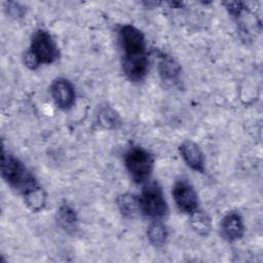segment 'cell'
<instances>
[{
  "mask_svg": "<svg viewBox=\"0 0 263 263\" xmlns=\"http://www.w3.org/2000/svg\"><path fill=\"white\" fill-rule=\"evenodd\" d=\"M59 57V47L51 34L46 30L39 29L31 37L30 47L24 55V63L29 69L35 70L40 65L54 63Z\"/></svg>",
  "mask_w": 263,
  "mask_h": 263,
  "instance_id": "6da1fadb",
  "label": "cell"
},
{
  "mask_svg": "<svg viewBox=\"0 0 263 263\" xmlns=\"http://www.w3.org/2000/svg\"><path fill=\"white\" fill-rule=\"evenodd\" d=\"M1 174L5 182L22 195L39 185L33 174L14 155L2 150Z\"/></svg>",
  "mask_w": 263,
  "mask_h": 263,
  "instance_id": "7a4b0ae2",
  "label": "cell"
},
{
  "mask_svg": "<svg viewBox=\"0 0 263 263\" xmlns=\"http://www.w3.org/2000/svg\"><path fill=\"white\" fill-rule=\"evenodd\" d=\"M124 165L130 178L142 184L149 180L153 172L154 157L145 148L133 146L124 154Z\"/></svg>",
  "mask_w": 263,
  "mask_h": 263,
  "instance_id": "3957f363",
  "label": "cell"
},
{
  "mask_svg": "<svg viewBox=\"0 0 263 263\" xmlns=\"http://www.w3.org/2000/svg\"><path fill=\"white\" fill-rule=\"evenodd\" d=\"M139 199L142 215L152 221L161 220L168 213V205L164 193L156 182L145 185Z\"/></svg>",
  "mask_w": 263,
  "mask_h": 263,
  "instance_id": "277c9868",
  "label": "cell"
},
{
  "mask_svg": "<svg viewBox=\"0 0 263 263\" xmlns=\"http://www.w3.org/2000/svg\"><path fill=\"white\" fill-rule=\"evenodd\" d=\"M118 41L123 51V58L147 55L145 36L143 32L134 25L125 24L119 28Z\"/></svg>",
  "mask_w": 263,
  "mask_h": 263,
  "instance_id": "5b68a950",
  "label": "cell"
},
{
  "mask_svg": "<svg viewBox=\"0 0 263 263\" xmlns=\"http://www.w3.org/2000/svg\"><path fill=\"white\" fill-rule=\"evenodd\" d=\"M172 194L177 208L181 212L190 215L198 209L199 201L197 193L188 180H178L174 184Z\"/></svg>",
  "mask_w": 263,
  "mask_h": 263,
  "instance_id": "8992f818",
  "label": "cell"
},
{
  "mask_svg": "<svg viewBox=\"0 0 263 263\" xmlns=\"http://www.w3.org/2000/svg\"><path fill=\"white\" fill-rule=\"evenodd\" d=\"M50 95L55 106L61 110H69L75 104V87L66 78H55L50 85Z\"/></svg>",
  "mask_w": 263,
  "mask_h": 263,
  "instance_id": "52a82bcc",
  "label": "cell"
},
{
  "mask_svg": "<svg viewBox=\"0 0 263 263\" xmlns=\"http://www.w3.org/2000/svg\"><path fill=\"white\" fill-rule=\"evenodd\" d=\"M245 232V222L237 211H230L224 215L220 223V233L225 240L229 242L239 240L243 237Z\"/></svg>",
  "mask_w": 263,
  "mask_h": 263,
  "instance_id": "ba28073f",
  "label": "cell"
},
{
  "mask_svg": "<svg viewBox=\"0 0 263 263\" xmlns=\"http://www.w3.org/2000/svg\"><path fill=\"white\" fill-rule=\"evenodd\" d=\"M179 152L188 167L197 173H204V156L196 143L190 140L184 141L179 146Z\"/></svg>",
  "mask_w": 263,
  "mask_h": 263,
  "instance_id": "9c48e42d",
  "label": "cell"
},
{
  "mask_svg": "<svg viewBox=\"0 0 263 263\" xmlns=\"http://www.w3.org/2000/svg\"><path fill=\"white\" fill-rule=\"evenodd\" d=\"M147 55L138 58H122V70L124 75L133 82H141L148 73Z\"/></svg>",
  "mask_w": 263,
  "mask_h": 263,
  "instance_id": "30bf717a",
  "label": "cell"
},
{
  "mask_svg": "<svg viewBox=\"0 0 263 263\" xmlns=\"http://www.w3.org/2000/svg\"><path fill=\"white\" fill-rule=\"evenodd\" d=\"M116 204L121 216L125 219L134 220L142 215L139 196L134 193L125 192L119 194L116 198Z\"/></svg>",
  "mask_w": 263,
  "mask_h": 263,
  "instance_id": "8fae6325",
  "label": "cell"
},
{
  "mask_svg": "<svg viewBox=\"0 0 263 263\" xmlns=\"http://www.w3.org/2000/svg\"><path fill=\"white\" fill-rule=\"evenodd\" d=\"M158 72L163 81L176 83L179 81L181 66L172 55L162 52L158 57Z\"/></svg>",
  "mask_w": 263,
  "mask_h": 263,
  "instance_id": "7c38bea8",
  "label": "cell"
},
{
  "mask_svg": "<svg viewBox=\"0 0 263 263\" xmlns=\"http://www.w3.org/2000/svg\"><path fill=\"white\" fill-rule=\"evenodd\" d=\"M57 221L61 228L69 233L74 234L78 229V216L75 210L68 203H62L57 212Z\"/></svg>",
  "mask_w": 263,
  "mask_h": 263,
  "instance_id": "4fadbf2b",
  "label": "cell"
},
{
  "mask_svg": "<svg viewBox=\"0 0 263 263\" xmlns=\"http://www.w3.org/2000/svg\"><path fill=\"white\" fill-rule=\"evenodd\" d=\"M189 225L191 229L200 236H208L212 231V221L209 215L197 209L189 215Z\"/></svg>",
  "mask_w": 263,
  "mask_h": 263,
  "instance_id": "5bb4252c",
  "label": "cell"
},
{
  "mask_svg": "<svg viewBox=\"0 0 263 263\" xmlns=\"http://www.w3.org/2000/svg\"><path fill=\"white\" fill-rule=\"evenodd\" d=\"M22 196L24 198L26 206L34 213H39L45 208L46 193L40 185L30 189Z\"/></svg>",
  "mask_w": 263,
  "mask_h": 263,
  "instance_id": "9a60e30c",
  "label": "cell"
},
{
  "mask_svg": "<svg viewBox=\"0 0 263 263\" xmlns=\"http://www.w3.org/2000/svg\"><path fill=\"white\" fill-rule=\"evenodd\" d=\"M147 237L154 248H162L167 240L168 231L166 226L160 220L152 221L147 228Z\"/></svg>",
  "mask_w": 263,
  "mask_h": 263,
  "instance_id": "2e32d148",
  "label": "cell"
},
{
  "mask_svg": "<svg viewBox=\"0 0 263 263\" xmlns=\"http://www.w3.org/2000/svg\"><path fill=\"white\" fill-rule=\"evenodd\" d=\"M98 119L99 123L107 129H115L121 124L120 116L114 109L107 105L100 108Z\"/></svg>",
  "mask_w": 263,
  "mask_h": 263,
  "instance_id": "e0dca14e",
  "label": "cell"
},
{
  "mask_svg": "<svg viewBox=\"0 0 263 263\" xmlns=\"http://www.w3.org/2000/svg\"><path fill=\"white\" fill-rule=\"evenodd\" d=\"M228 12L233 16H238L246 9L242 2H224L223 3Z\"/></svg>",
  "mask_w": 263,
  "mask_h": 263,
  "instance_id": "ac0fdd59",
  "label": "cell"
},
{
  "mask_svg": "<svg viewBox=\"0 0 263 263\" xmlns=\"http://www.w3.org/2000/svg\"><path fill=\"white\" fill-rule=\"evenodd\" d=\"M8 12L12 15V16H22L24 13V9L20 8V5L17 3L14 2H9L8 3Z\"/></svg>",
  "mask_w": 263,
  "mask_h": 263,
  "instance_id": "d6986e66",
  "label": "cell"
}]
</instances>
